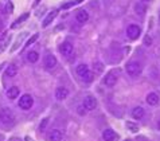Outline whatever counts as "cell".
Listing matches in <instances>:
<instances>
[{
	"mask_svg": "<svg viewBox=\"0 0 160 141\" xmlns=\"http://www.w3.org/2000/svg\"><path fill=\"white\" fill-rule=\"evenodd\" d=\"M0 121L3 122L4 125H12L15 121V116L14 112L10 108H4L0 110Z\"/></svg>",
	"mask_w": 160,
	"mask_h": 141,
	"instance_id": "cell-1",
	"label": "cell"
},
{
	"mask_svg": "<svg viewBox=\"0 0 160 141\" xmlns=\"http://www.w3.org/2000/svg\"><path fill=\"white\" fill-rule=\"evenodd\" d=\"M125 70L131 77H137L141 73V63L137 61H131L125 65Z\"/></svg>",
	"mask_w": 160,
	"mask_h": 141,
	"instance_id": "cell-2",
	"label": "cell"
},
{
	"mask_svg": "<svg viewBox=\"0 0 160 141\" xmlns=\"http://www.w3.org/2000/svg\"><path fill=\"white\" fill-rule=\"evenodd\" d=\"M18 105H19L20 109L28 110L34 105V100H32V97H31L30 94H23V95L20 97V100H19V102H18Z\"/></svg>",
	"mask_w": 160,
	"mask_h": 141,
	"instance_id": "cell-3",
	"label": "cell"
},
{
	"mask_svg": "<svg viewBox=\"0 0 160 141\" xmlns=\"http://www.w3.org/2000/svg\"><path fill=\"white\" fill-rule=\"evenodd\" d=\"M117 78H118V73L116 71V70H112V71H109V73L105 75V78H104V83H105L106 86L112 87V86L116 85Z\"/></svg>",
	"mask_w": 160,
	"mask_h": 141,
	"instance_id": "cell-4",
	"label": "cell"
},
{
	"mask_svg": "<svg viewBox=\"0 0 160 141\" xmlns=\"http://www.w3.org/2000/svg\"><path fill=\"white\" fill-rule=\"evenodd\" d=\"M140 32H141V30L137 24H131V26H128V28H127V35L129 39H137Z\"/></svg>",
	"mask_w": 160,
	"mask_h": 141,
	"instance_id": "cell-5",
	"label": "cell"
},
{
	"mask_svg": "<svg viewBox=\"0 0 160 141\" xmlns=\"http://www.w3.org/2000/svg\"><path fill=\"white\" fill-rule=\"evenodd\" d=\"M82 106L85 108L86 110H94L96 106H97V100L93 95H86L85 100H83Z\"/></svg>",
	"mask_w": 160,
	"mask_h": 141,
	"instance_id": "cell-6",
	"label": "cell"
},
{
	"mask_svg": "<svg viewBox=\"0 0 160 141\" xmlns=\"http://www.w3.org/2000/svg\"><path fill=\"white\" fill-rule=\"evenodd\" d=\"M59 50H61V54L63 55V56H72V55H73V52H74V47H73L72 43L63 42V43L61 45Z\"/></svg>",
	"mask_w": 160,
	"mask_h": 141,
	"instance_id": "cell-7",
	"label": "cell"
},
{
	"mask_svg": "<svg viewBox=\"0 0 160 141\" xmlns=\"http://www.w3.org/2000/svg\"><path fill=\"white\" fill-rule=\"evenodd\" d=\"M43 65H44V67L48 69V70H51V69H54L55 66H57V58L54 55H46L44 56V61H43Z\"/></svg>",
	"mask_w": 160,
	"mask_h": 141,
	"instance_id": "cell-8",
	"label": "cell"
},
{
	"mask_svg": "<svg viewBox=\"0 0 160 141\" xmlns=\"http://www.w3.org/2000/svg\"><path fill=\"white\" fill-rule=\"evenodd\" d=\"M117 137V134H116V132H114L113 129H105L104 132H102V139H104L105 141H114Z\"/></svg>",
	"mask_w": 160,
	"mask_h": 141,
	"instance_id": "cell-9",
	"label": "cell"
},
{
	"mask_svg": "<svg viewBox=\"0 0 160 141\" xmlns=\"http://www.w3.org/2000/svg\"><path fill=\"white\" fill-rule=\"evenodd\" d=\"M69 94V90L66 89V87H58V89L55 90V98L58 101H63L66 97Z\"/></svg>",
	"mask_w": 160,
	"mask_h": 141,
	"instance_id": "cell-10",
	"label": "cell"
},
{
	"mask_svg": "<svg viewBox=\"0 0 160 141\" xmlns=\"http://www.w3.org/2000/svg\"><path fill=\"white\" fill-rule=\"evenodd\" d=\"M75 19H77L78 23H86V22L89 20V14L85 11V10H81L77 12V15H75Z\"/></svg>",
	"mask_w": 160,
	"mask_h": 141,
	"instance_id": "cell-11",
	"label": "cell"
},
{
	"mask_svg": "<svg viewBox=\"0 0 160 141\" xmlns=\"http://www.w3.org/2000/svg\"><path fill=\"white\" fill-rule=\"evenodd\" d=\"M57 15H58V11H57V10L51 11L50 14H48L46 17H44V20H43V23H42V27H43V28H44V27H47V26L55 19V16H57Z\"/></svg>",
	"mask_w": 160,
	"mask_h": 141,
	"instance_id": "cell-12",
	"label": "cell"
},
{
	"mask_svg": "<svg viewBox=\"0 0 160 141\" xmlns=\"http://www.w3.org/2000/svg\"><path fill=\"white\" fill-rule=\"evenodd\" d=\"M50 141H61L62 140V137H63V133H62L61 130H58V129H54V130H51L50 132Z\"/></svg>",
	"mask_w": 160,
	"mask_h": 141,
	"instance_id": "cell-13",
	"label": "cell"
},
{
	"mask_svg": "<svg viewBox=\"0 0 160 141\" xmlns=\"http://www.w3.org/2000/svg\"><path fill=\"white\" fill-rule=\"evenodd\" d=\"M147 102H148V105H151V106L158 105L159 104V95L156 93H149L147 95Z\"/></svg>",
	"mask_w": 160,
	"mask_h": 141,
	"instance_id": "cell-14",
	"label": "cell"
},
{
	"mask_svg": "<svg viewBox=\"0 0 160 141\" xmlns=\"http://www.w3.org/2000/svg\"><path fill=\"white\" fill-rule=\"evenodd\" d=\"M132 117L135 118V120H140V118L144 117V109L141 106H136L135 109L132 110Z\"/></svg>",
	"mask_w": 160,
	"mask_h": 141,
	"instance_id": "cell-15",
	"label": "cell"
},
{
	"mask_svg": "<svg viewBox=\"0 0 160 141\" xmlns=\"http://www.w3.org/2000/svg\"><path fill=\"white\" fill-rule=\"evenodd\" d=\"M19 93H20V90H19V87H16V86H12V87H10V89L7 90V97L10 100H15L18 95H19Z\"/></svg>",
	"mask_w": 160,
	"mask_h": 141,
	"instance_id": "cell-16",
	"label": "cell"
},
{
	"mask_svg": "<svg viewBox=\"0 0 160 141\" xmlns=\"http://www.w3.org/2000/svg\"><path fill=\"white\" fill-rule=\"evenodd\" d=\"M75 71H77V74L81 78H83L88 74V71H89V67H88V65H85V63H82V65H78L77 66V69H75Z\"/></svg>",
	"mask_w": 160,
	"mask_h": 141,
	"instance_id": "cell-17",
	"label": "cell"
},
{
	"mask_svg": "<svg viewBox=\"0 0 160 141\" xmlns=\"http://www.w3.org/2000/svg\"><path fill=\"white\" fill-rule=\"evenodd\" d=\"M6 74H7L8 77H15L16 74H18V66L14 65V63H11L7 67V70H6Z\"/></svg>",
	"mask_w": 160,
	"mask_h": 141,
	"instance_id": "cell-18",
	"label": "cell"
},
{
	"mask_svg": "<svg viewBox=\"0 0 160 141\" xmlns=\"http://www.w3.org/2000/svg\"><path fill=\"white\" fill-rule=\"evenodd\" d=\"M38 59H39L38 52H35V51H28V54H27V61H28L30 63H35Z\"/></svg>",
	"mask_w": 160,
	"mask_h": 141,
	"instance_id": "cell-19",
	"label": "cell"
},
{
	"mask_svg": "<svg viewBox=\"0 0 160 141\" xmlns=\"http://www.w3.org/2000/svg\"><path fill=\"white\" fill-rule=\"evenodd\" d=\"M127 128H128V129H129L131 132H133V133H136V132H139V125H136L135 122L128 121V122H127Z\"/></svg>",
	"mask_w": 160,
	"mask_h": 141,
	"instance_id": "cell-20",
	"label": "cell"
},
{
	"mask_svg": "<svg viewBox=\"0 0 160 141\" xmlns=\"http://www.w3.org/2000/svg\"><path fill=\"white\" fill-rule=\"evenodd\" d=\"M135 11H136L139 15H144V12L147 11V7H145V6H143V4H136Z\"/></svg>",
	"mask_w": 160,
	"mask_h": 141,
	"instance_id": "cell-21",
	"label": "cell"
},
{
	"mask_svg": "<svg viewBox=\"0 0 160 141\" xmlns=\"http://www.w3.org/2000/svg\"><path fill=\"white\" fill-rule=\"evenodd\" d=\"M38 38H39V34H34V35H32V36H31V38L28 39V41H27V42H26V45H24V47H26V48H27V47H30V46H31V45H32V43H34L35 41H37V39H38Z\"/></svg>",
	"mask_w": 160,
	"mask_h": 141,
	"instance_id": "cell-22",
	"label": "cell"
},
{
	"mask_svg": "<svg viewBox=\"0 0 160 141\" xmlns=\"http://www.w3.org/2000/svg\"><path fill=\"white\" fill-rule=\"evenodd\" d=\"M93 78H94V74H93V71H90V70H89L88 71V74L85 77H83L82 79H83V82H86V83H90L92 81H93Z\"/></svg>",
	"mask_w": 160,
	"mask_h": 141,
	"instance_id": "cell-23",
	"label": "cell"
},
{
	"mask_svg": "<svg viewBox=\"0 0 160 141\" xmlns=\"http://www.w3.org/2000/svg\"><path fill=\"white\" fill-rule=\"evenodd\" d=\"M27 17H28V14H24V15H22V16H20V19H18V20L15 22V23L12 24V28H15V27H18V26H19L20 23H23V22H24L26 19H27Z\"/></svg>",
	"mask_w": 160,
	"mask_h": 141,
	"instance_id": "cell-24",
	"label": "cell"
},
{
	"mask_svg": "<svg viewBox=\"0 0 160 141\" xmlns=\"http://www.w3.org/2000/svg\"><path fill=\"white\" fill-rule=\"evenodd\" d=\"M144 45H145V46H151V45H152V38H151L149 35H145V38H144Z\"/></svg>",
	"mask_w": 160,
	"mask_h": 141,
	"instance_id": "cell-25",
	"label": "cell"
},
{
	"mask_svg": "<svg viewBox=\"0 0 160 141\" xmlns=\"http://www.w3.org/2000/svg\"><path fill=\"white\" fill-rule=\"evenodd\" d=\"M94 70L97 73H101L102 70H104V66H102L100 62H97V63H94Z\"/></svg>",
	"mask_w": 160,
	"mask_h": 141,
	"instance_id": "cell-26",
	"label": "cell"
},
{
	"mask_svg": "<svg viewBox=\"0 0 160 141\" xmlns=\"http://www.w3.org/2000/svg\"><path fill=\"white\" fill-rule=\"evenodd\" d=\"M12 11H14V4H12V3H7V6H6V12L11 14Z\"/></svg>",
	"mask_w": 160,
	"mask_h": 141,
	"instance_id": "cell-27",
	"label": "cell"
},
{
	"mask_svg": "<svg viewBox=\"0 0 160 141\" xmlns=\"http://www.w3.org/2000/svg\"><path fill=\"white\" fill-rule=\"evenodd\" d=\"M47 122H48V118H44V120L41 122V126H39V128H41V130H44V129H46Z\"/></svg>",
	"mask_w": 160,
	"mask_h": 141,
	"instance_id": "cell-28",
	"label": "cell"
},
{
	"mask_svg": "<svg viewBox=\"0 0 160 141\" xmlns=\"http://www.w3.org/2000/svg\"><path fill=\"white\" fill-rule=\"evenodd\" d=\"M74 4H75V2H72V3H66V4H65V6L62 7V8H65V10H68V8H70L72 6H74Z\"/></svg>",
	"mask_w": 160,
	"mask_h": 141,
	"instance_id": "cell-29",
	"label": "cell"
},
{
	"mask_svg": "<svg viewBox=\"0 0 160 141\" xmlns=\"http://www.w3.org/2000/svg\"><path fill=\"white\" fill-rule=\"evenodd\" d=\"M38 3H39V0H37V2H35V3H34V6H37V4H38Z\"/></svg>",
	"mask_w": 160,
	"mask_h": 141,
	"instance_id": "cell-30",
	"label": "cell"
},
{
	"mask_svg": "<svg viewBox=\"0 0 160 141\" xmlns=\"http://www.w3.org/2000/svg\"><path fill=\"white\" fill-rule=\"evenodd\" d=\"M158 128H159V129H160V120H159V122H158Z\"/></svg>",
	"mask_w": 160,
	"mask_h": 141,
	"instance_id": "cell-31",
	"label": "cell"
},
{
	"mask_svg": "<svg viewBox=\"0 0 160 141\" xmlns=\"http://www.w3.org/2000/svg\"><path fill=\"white\" fill-rule=\"evenodd\" d=\"M141 2H143V3H147V2H149V0H141Z\"/></svg>",
	"mask_w": 160,
	"mask_h": 141,
	"instance_id": "cell-32",
	"label": "cell"
},
{
	"mask_svg": "<svg viewBox=\"0 0 160 141\" xmlns=\"http://www.w3.org/2000/svg\"><path fill=\"white\" fill-rule=\"evenodd\" d=\"M3 69V65H0V70H2Z\"/></svg>",
	"mask_w": 160,
	"mask_h": 141,
	"instance_id": "cell-33",
	"label": "cell"
},
{
	"mask_svg": "<svg viewBox=\"0 0 160 141\" xmlns=\"http://www.w3.org/2000/svg\"><path fill=\"white\" fill-rule=\"evenodd\" d=\"M124 141H132V140H124Z\"/></svg>",
	"mask_w": 160,
	"mask_h": 141,
	"instance_id": "cell-34",
	"label": "cell"
}]
</instances>
